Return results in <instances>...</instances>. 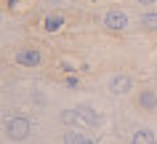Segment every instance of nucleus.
I'll use <instances>...</instances> for the list:
<instances>
[{
    "label": "nucleus",
    "mask_w": 157,
    "mask_h": 144,
    "mask_svg": "<svg viewBox=\"0 0 157 144\" xmlns=\"http://www.w3.org/2000/svg\"><path fill=\"white\" fill-rule=\"evenodd\" d=\"M141 27L157 29V14H141Z\"/></svg>",
    "instance_id": "9d476101"
},
{
    "label": "nucleus",
    "mask_w": 157,
    "mask_h": 144,
    "mask_svg": "<svg viewBox=\"0 0 157 144\" xmlns=\"http://www.w3.org/2000/svg\"><path fill=\"white\" fill-rule=\"evenodd\" d=\"M64 144H88V139H85L83 131H77V128H69L64 134Z\"/></svg>",
    "instance_id": "0eeeda50"
},
{
    "label": "nucleus",
    "mask_w": 157,
    "mask_h": 144,
    "mask_svg": "<svg viewBox=\"0 0 157 144\" xmlns=\"http://www.w3.org/2000/svg\"><path fill=\"white\" fill-rule=\"evenodd\" d=\"M61 24H64L61 16H48L43 21V29H45V32H56V29H61Z\"/></svg>",
    "instance_id": "1a4fd4ad"
},
{
    "label": "nucleus",
    "mask_w": 157,
    "mask_h": 144,
    "mask_svg": "<svg viewBox=\"0 0 157 144\" xmlns=\"http://www.w3.org/2000/svg\"><path fill=\"white\" fill-rule=\"evenodd\" d=\"M99 112L91 107H77V110H64L61 112V123L67 126H99Z\"/></svg>",
    "instance_id": "f257e3e1"
},
{
    "label": "nucleus",
    "mask_w": 157,
    "mask_h": 144,
    "mask_svg": "<svg viewBox=\"0 0 157 144\" xmlns=\"http://www.w3.org/2000/svg\"><path fill=\"white\" fill-rule=\"evenodd\" d=\"M133 88L131 77L128 75H112L109 77V93H115V96H123V93H128Z\"/></svg>",
    "instance_id": "20e7f679"
},
{
    "label": "nucleus",
    "mask_w": 157,
    "mask_h": 144,
    "mask_svg": "<svg viewBox=\"0 0 157 144\" xmlns=\"http://www.w3.org/2000/svg\"><path fill=\"white\" fill-rule=\"evenodd\" d=\"M29 131H32V123L27 118H11V120H6V136L8 139H27L29 136Z\"/></svg>",
    "instance_id": "f03ea898"
},
{
    "label": "nucleus",
    "mask_w": 157,
    "mask_h": 144,
    "mask_svg": "<svg viewBox=\"0 0 157 144\" xmlns=\"http://www.w3.org/2000/svg\"><path fill=\"white\" fill-rule=\"evenodd\" d=\"M104 27L107 29H128V16H125L123 11H109L107 16H104Z\"/></svg>",
    "instance_id": "39448f33"
},
{
    "label": "nucleus",
    "mask_w": 157,
    "mask_h": 144,
    "mask_svg": "<svg viewBox=\"0 0 157 144\" xmlns=\"http://www.w3.org/2000/svg\"><path fill=\"white\" fill-rule=\"evenodd\" d=\"M13 61L21 64V67H37L40 64V51L37 48H21V51H16Z\"/></svg>",
    "instance_id": "7ed1b4c3"
},
{
    "label": "nucleus",
    "mask_w": 157,
    "mask_h": 144,
    "mask_svg": "<svg viewBox=\"0 0 157 144\" xmlns=\"http://www.w3.org/2000/svg\"><path fill=\"white\" fill-rule=\"evenodd\" d=\"M139 3H141V6H155L157 0H139Z\"/></svg>",
    "instance_id": "9b49d317"
},
{
    "label": "nucleus",
    "mask_w": 157,
    "mask_h": 144,
    "mask_svg": "<svg viewBox=\"0 0 157 144\" xmlns=\"http://www.w3.org/2000/svg\"><path fill=\"white\" fill-rule=\"evenodd\" d=\"M131 142L133 144H157V139H155V134H152L149 128H139V131L133 134Z\"/></svg>",
    "instance_id": "423d86ee"
},
{
    "label": "nucleus",
    "mask_w": 157,
    "mask_h": 144,
    "mask_svg": "<svg viewBox=\"0 0 157 144\" xmlns=\"http://www.w3.org/2000/svg\"><path fill=\"white\" fill-rule=\"evenodd\" d=\"M139 104L144 107V110H155L157 107V96L152 91H141V99H139Z\"/></svg>",
    "instance_id": "6e6552de"
}]
</instances>
